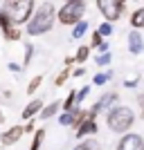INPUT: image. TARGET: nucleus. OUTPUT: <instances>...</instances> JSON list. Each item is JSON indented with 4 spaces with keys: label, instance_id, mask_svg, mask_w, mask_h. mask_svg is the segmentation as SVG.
I'll return each instance as SVG.
<instances>
[{
    "label": "nucleus",
    "instance_id": "bb28decb",
    "mask_svg": "<svg viewBox=\"0 0 144 150\" xmlns=\"http://www.w3.org/2000/svg\"><path fill=\"white\" fill-rule=\"evenodd\" d=\"M32 56H34V45H27L25 47V65L32 63Z\"/></svg>",
    "mask_w": 144,
    "mask_h": 150
},
{
    "label": "nucleus",
    "instance_id": "c756f323",
    "mask_svg": "<svg viewBox=\"0 0 144 150\" xmlns=\"http://www.w3.org/2000/svg\"><path fill=\"white\" fill-rule=\"evenodd\" d=\"M20 69H23V67H20L18 63H9V72H18V74H20Z\"/></svg>",
    "mask_w": 144,
    "mask_h": 150
},
{
    "label": "nucleus",
    "instance_id": "dca6fc26",
    "mask_svg": "<svg viewBox=\"0 0 144 150\" xmlns=\"http://www.w3.org/2000/svg\"><path fill=\"white\" fill-rule=\"evenodd\" d=\"M90 50H92L90 45H81V47L77 50V54H75V61L77 63H86L88 56H90Z\"/></svg>",
    "mask_w": 144,
    "mask_h": 150
},
{
    "label": "nucleus",
    "instance_id": "9d476101",
    "mask_svg": "<svg viewBox=\"0 0 144 150\" xmlns=\"http://www.w3.org/2000/svg\"><path fill=\"white\" fill-rule=\"evenodd\" d=\"M95 132H97V121H95V117H90V112H88V117L79 123V128L75 130V134L79 139H83V137H92Z\"/></svg>",
    "mask_w": 144,
    "mask_h": 150
},
{
    "label": "nucleus",
    "instance_id": "c85d7f7f",
    "mask_svg": "<svg viewBox=\"0 0 144 150\" xmlns=\"http://www.w3.org/2000/svg\"><path fill=\"white\" fill-rule=\"evenodd\" d=\"M138 105H140V114L144 119V94H138Z\"/></svg>",
    "mask_w": 144,
    "mask_h": 150
},
{
    "label": "nucleus",
    "instance_id": "c9c22d12",
    "mask_svg": "<svg viewBox=\"0 0 144 150\" xmlns=\"http://www.w3.org/2000/svg\"><path fill=\"white\" fill-rule=\"evenodd\" d=\"M65 2H75V0H65Z\"/></svg>",
    "mask_w": 144,
    "mask_h": 150
},
{
    "label": "nucleus",
    "instance_id": "0eeeda50",
    "mask_svg": "<svg viewBox=\"0 0 144 150\" xmlns=\"http://www.w3.org/2000/svg\"><path fill=\"white\" fill-rule=\"evenodd\" d=\"M113 105H117V92H106L92 108H90V110H88V112H90V117H97L99 112H104V110H110Z\"/></svg>",
    "mask_w": 144,
    "mask_h": 150
},
{
    "label": "nucleus",
    "instance_id": "423d86ee",
    "mask_svg": "<svg viewBox=\"0 0 144 150\" xmlns=\"http://www.w3.org/2000/svg\"><path fill=\"white\" fill-rule=\"evenodd\" d=\"M0 29H2V36L7 40H18L20 38V27L9 20V16L2 11V7H0Z\"/></svg>",
    "mask_w": 144,
    "mask_h": 150
},
{
    "label": "nucleus",
    "instance_id": "b1692460",
    "mask_svg": "<svg viewBox=\"0 0 144 150\" xmlns=\"http://www.w3.org/2000/svg\"><path fill=\"white\" fill-rule=\"evenodd\" d=\"M81 146H83V150H99V144H97V139H83Z\"/></svg>",
    "mask_w": 144,
    "mask_h": 150
},
{
    "label": "nucleus",
    "instance_id": "a878e982",
    "mask_svg": "<svg viewBox=\"0 0 144 150\" xmlns=\"http://www.w3.org/2000/svg\"><path fill=\"white\" fill-rule=\"evenodd\" d=\"M88 94H90V85H86V88H81V90H77V101L81 103V101L86 99Z\"/></svg>",
    "mask_w": 144,
    "mask_h": 150
},
{
    "label": "nucleus",
    "instance_id": "ddd939ff",
    "mask_svg": "<svg viewBox=\"0 0 144 150\" xmlns=\"http://www.w3.org/2000/svg\"><path fill=\"white\" fill-rule=\"evenodd\" d=\"M131 27L133 29H144V5L131 13Z\"/></svg>",
    "mask_w": 144,
    "mask_h": 150
},
{
    "label": "nucleus",
    "instance_id": "412c9836",
    "mask_svg": "<svg viewBox=\"0 0 144 150\" xmlns=\"http://www.w3.org/2000/svg\"><path fill=\"white\" fill-rule=\"evenodd\" d=\"M41 83H43V76H41V74L34 76V79L29 81V85H27V94H34L38 88H41Z\"/></svg>",
    "mask_w": 144,
    "mask_h": 150
},
{
    "label": "nucleus",
    "instance_id": "f3484780",
    "mask_svg": "<svg viewBox=\"0 0 144 150\" xmlns=\"http://www.w3.org/2000/svg\"><path fill=\"white\" fill-rule=\"evenodd\" d=\"M88 31V20H79L77 25H72V38H81Z\"/></svg>",
    "mask_w": 144,
    "mask_h": 150
},
{
    "label": "nucleus",
    "instance_id": "7c9ffc66",
    "mask_svg": "<svg viewBox=\"0 0 144 150\" xmlns=\"http://www.w3.org/2000/svg\"><path fill=\"white\" fill-rule=\"evenodd\" d=\"M83 74H86V69H83V67H77L75 72H72V76H75V79H79V76H83Z\"/></svg>",
    "mask_w": 144,
    "mask_h": 150
},
{
    "label": "nucleus",
    "instance_id": "4be33fe9",
    "mask_svg": "<svg viewBox=\"0 0 144 150\" xmlns=\"http://www.w3.org/2000/svg\"><path fill=\"white\" fill-rule=\"evenodd\" d=\"M97 29H99V34H101L104 38H108L110 34H113V23H110V20H106V23H101Z\"/></svg>",
    "mask_w": 144,
    "mask_h": 150
},
{
    "label": "nucleus",
    "instance_id": "f03ea898",
    "mask_svg": "<svg viewBox=\"0 0 144 150\" xmlns=\"http://www.w3.org/2000/svg\"><path fill=\"white\" fill-rule=\"evenodd\" d=\"M133 121H135V112H133L128 105H113L108 110V114H106L108 128L113 132H119V134L128 132V128L133 125Z\"/></svg>",
    "mask_w": 144,
    "mask_h": 150
},
{
    "label": "nucleus",
    "instance_id": "39448f33",
    "mask_svg": "<svg viewBox=\"0 0 144 150\" xmlns=\"http://www.w3.org/2000/svg\"><path fill=\"white\" fill-rule=\"evenodd\" d=\"M97 9L101 11V16L110 23L119 20V16L126 9V0H97Z\"/></svg>",
    "mask_w": 144,
    "mask_h": 150
},
{
    "label": "nucleus",
    "instance_id": "20e7f679",
    "mask_svg": "<svg viewBox=\"0 0 144 150\" xmlns=\"http://www.w3.org/2000/svg\"><path fill=\"white\" fill-rule=\"evenodd\" d=\"M83 13H86V2L83 0H75V2H65L59 9L57 20L61 25H77L79 20H83Z\"/></svg>",
    "mask_w": 144,
    "mask_h": 150
},
{
    "label": "nucleus",
    "instance_id": "f257e3e1",
    "mask_svg": "<svg viewBox=\"0 0 144 150\" xmlns=\"http://www.w3.org/2000/svg\"><path fill=\"white\" fill-rule=\"evenodd\" d=\"M54 20H57L54 5H52V2H43V5L36 9V13H32V18L27 20V34H29V36L47 34V31L54 27Z\"/></svg>",
    "mask_w": 144,
    "mask_h": 150
},
{
    "label": "nucleus",
    "instance_id": "393cba45",
    "mask_svg": "<svg viewBox=\"0 0 144 150\" xmlns=\"http://www.w3.org/2000/svg\"><path fill=\"white\" fill-rule=\"evenodd\" d=\"M101 43H104V36H101V34H99V29H97V31L92 34V40H90V47H99Z\"/></svg>",
    "mask_w": 144,
    "mask_h": 150
},
{
    "label": "nucleus",
    "instance_id": "473e14b6",
    "mask_svg": "<svg viewBox=\"0 0 144 150\" xmlns=\"http://www.w3.org/2000/svg\"><path fill=\"white\" fill-rule=\"evenodd\" d=\"M72 63H75V56H68V58H65V65H68V67L72 65Z\"/></svg>",
    "mask_w": 144,
    "mask_h": 150
},
{
    "label": "nucleus",
    "instance_id": "72a5a7b5",
    "mask_svg": "<svg viewBox=\"0 0 144 150\" xmlns=\"http://www.w3.org/2000/svg\"><path fill=\"white\" fill-rule=\"evenodd\" d=\"M5 121V112H2V108H0V123Z\"/></svg>",
    "mask_w": 144,
    "mask_h": 150
},
{
    "label": "nucleus",
    "instance_id": "9b49d317",
    "mask_svg": "<svg viewBox=\"0 0 144 150\" xmlns=\"http://www.w3.org/2000/svg\"><path fill=\"white\" fill-rule=\"evenodd\" d=\"M128 52L133 56H140L144 52V36L140 34V29H133L128 34Z\"/></svg>",
    "mask_w": 144,
    "mask_h": 150
},
{
    "label": "nucleus",
    "instance_id": "2eb2a0df",
    "mask_svg": "<svg viewBox=\"0 0 144 150\" xmlns=\"http://www.w3.org/2000/svg\"><path fill=\"white\" fill-rule=\"evenodd\" d=\"M43 139H45V130L41 128V130H36V132H34V139H32L29 150H41V146H43Z\"/></svg>",
    "mask_w": 144,
    "mask_h": 150
},
{
    "label": "nucleus",
    "instance_id": "6e6552de",
    "mask_svg": "<svg viewBox=\"0 0 144 150\" xmlns=\"http://www.w3.org/2000/svg\"><path fill=\"white\" fill-rule=\"evenodd\" d=\"M117 150H144V139L133 132H124V137L117 144Z\"/></svg>",
    "mask_w": 144,
    "mask_h": 150
},
{
    "label": "nucleus",
    "instance_id": "aec40b11",
    "mask_svg": "<svg viewBox=\"0 0 144 150\" xmlns=\"http://www.w3.org/2000/svg\"><path fill=\"white\" fill-rule=\"evenodd\" d=\"M77 103H79V101H77V90H72V92L68 94V99L63 101V110H75Z\"/></svg>",
    "mask_w": 144,
    "mask_h": 150
},
{
    "label": "nucleus",
    "instance_id": "7ed1b4c3",
    "mask_svg": "<svg viewBox=\"0 0 144 150\" xmlns=\"http://www.w3.org/2000/svg\"><path fill=\"white\" fill-rule=\"evenodd\" d=\"M2 11L9 16L14 25H25L34 13V0H5L2 2Z\"/></svg>",
    "mask_w": 144,
    "mask_h": 150
},
{
    "label": "nucleus",
    "instance_id": "6ab92c4d",
    "mask_svg": "<svg viewBox=\"0 0 144 150\" xmlns=\"http://www.w3.org/2000/svg\"><path fill=\"white\" fill-rule=\"evenodd\" d=\"M110 79H113V72H99V74H95L92 83H95V85H106Z\"/></svg>",
    "mask_w": 144,
    "mask_h": 150
},
{
    "label": "nucleus",
    "instance_id": "2f4dec72",
    "mask_svg": "<svg viewBox=\"0 0 144 150\" xmlns=\"http://www.w3.org/2000/svg\"><path fill=\"white\" fill-rule=\"evenodd\" d=\"M97 50H99V52H108V43H106V40H104V43H101L99 47H97Z\"/></svg>",
    "mask_w": 144,
    "mask_h": 150
},
{
    "label": "nucleus",
    "instance_id": "f704fd0d",
    "mask_svg": "<svg viewBox=\"0 0 144 150\" xmlns=\"http://www.w3.org/2000/svg\"><path fill=\"white\" fill-rule=\"evenodd\" d=\"M75 150H83V146H81V144H79V146H77V148H75Z\"/></svg>",
    "mask_w": 144,
    "mask_h": 150
},
{
    "label": "nucleus",
    "instance_id": "e433bc0d",
    "mask_svg": "<svg viewBox=\"0 0 144 150\" xmlns=\"http://www.w3.org/2000/svg\"><path fill=\"white\" fill-rule=\"evenodd\" d=\"M72 150H75V148H72Z\"/></svg>",
    "mask_w": 144,
    "mask_h": 150
},
{
    "label": "nucleus",
    "instance_id": "1a4fd4ad",
    "mask_svg": "<svg viewBox=\"0 0 144 150\" xmlns=\"http://www.w3.org/2000/svg\"><path fill=\"white\" fill-rule=\"evenodd\" d=\"M25 125H14V128H9V130H5L2 134H0V144L2 146H14V144H18L20 137L25 134Z\"/></svg>",
    "mask_w": 144,
    "mask_h": 150
},
{
    "label": "nucleus",
    "instance_id": "4468645a",
    "mask_svg": "<svg viewBox=\"0 0 144 150\" xmlns=\"http://www.w3.org/2000/svg\"><path fill=\"white\" fill-rule=\"evenodd\" d=\"M61 108H63L61 101H54V103H50V105H45L43 110H41V119H52V117H54Z\"/></svg>",
    "mask_w": 144,
    "mask_h": 150
},
{
    "label": "nucleus",
    "instance_id": "cd10ccee",
    "mask_svg": "<svg viewBox=\"0 0 144 150\" xmlns=\"http://www.w3.org/2000/svg\"><path fill=\"white\" fill-rule=\"evenodd\" d=\"M138 83H140V76H135V79H126L124 85H126V88H135Z\"/></svg>",
    "mask_w": 144,
    "mask_h": 150
},
{
    "label": "nucleus",
    "instance_id": "f8f14e48",
    "mask_svg": "<svg viewBox=\"0 0 144 150\" xmlns=\"http://www.w3.org/2000/svg\"><path fill=\"white\" fill-rule=\"evenodd\" d=\"M41 110H43V101L34 99L32 103H27V108L23 110V119H34L36 114H41Z\"/></svg>",
    "mask_w": 144,
    "mask_h": 150
},
{
    "label": "nucleus",
    "instance_id": "a211bd4d",
    "mask_svg": "<svg viewBox=\"0 0 144 150\" xmlns=\"http://www.w3.org/2000/svg\"><path fill=\"white\" fill-rule=\"evenodd\" d=\"M110 61H113V54H110V52H99V56H95L97 67H106V65H110Z\"/></svg>",
    "mask_w": 144,
    "mask_h": 150
},
{
    "label": "nucleus",
    "instance_id": "5701e85b",
    "mask_svg": "<svg viewBox=\"0 0 144 150\" xmlns=\"http://www.w3.org/2000/svg\"><path fill=\"white\" fill-rule=\"evenodd\" d=\"M70 76H72V72H70V69L65 67V69H63V72H61V74H59L57 79H54V85H57V88H61V85H63V83H65V81H68Z\"/></svg>",
    "mask_w": 144,
    "mask_h": 150
}]
</instances>
